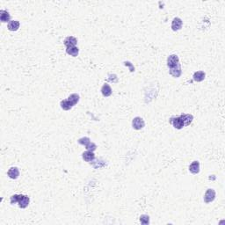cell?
<instances>
[{"mask_svg":"<svg viewBox=\"0 0 225 225\" xmlns=\"http://www.w3.org/2000/svg\"><path fill=\"white\" fill-rule=\"evenodd\" d=\"M170 123L177 129H181L185 127L183 121L181 120L180 117H172L170 119Z\"/></svg>","mask_w":225,"mask_h":225,"instance_id":"1","label":"cell"},{"mask_svg":"<svg viewBox=\"0 0 225 225\" xmlns=\"http://www.w3.org/2000/svg\"><path fill=\"white\" fill-rule=\"evenodd\" d=\"M215 198V191L214 189H208L204 195V201L206 203H210L212 202Z\"/></svg>","mask_w":225,"mask_h":225,"instance_id":"2","label":"cell"},{"mask_svg":"<svg viewBox=\"0 0 225 225\" xmlns=\"http://www.w3.org/2000/svg\"><path fill=\"white\" fill-rule=\"evenodd\" d=\"M132 126H133V128H135V129L140 130L145 126V122H144L143 118L135 117V118H134L133 122H132Z\"/></svg>","mask_w":225,"mask_h":225,"instance_id":"3","label":"cell"},{"mask_svg":"<svg viewBox=\"0 0 225 225\" xmlns=\"http://www.w3.org/2000/svg\"><path fill=\"white\" fill-rule=\"evenodd\" d=\"M179 62V56L177 55H171L167 58V65L170 69L176 66Z\"/></svg>","mask_w":225,"mask_h":225,"instance_id":"4","label":"cell"},{"mask_svg":"<svg viewBox=\"0 0 225 225\" xmlns=\"http://www.w3.org/2000/svg\"><path fill=\"white\" fill-rule=\"evenodd\" d=\"M170 74L174 78H179L180 77V75L182 74V71H181V66H180L179 62L176 66H174V67L170 69Z\"/></svg>","mask_w":225,"mask_h":225,"instance_id":"5","label":"cell"},{"mask_svg":"<svg viewBox=\"0 0 225 225\" xmlns=\"http://www.w3.org/2000/svg\"><path fill=\"white\" fill-rule=\"evenodd\" d=\"M29 202H30V199L27 195H21V199L18 202L19 207L21 208H26L29 205Z\"/></svg>","mask_w":225,"mask_h":225,"instance_id":"6","label":"cell"},{"mask_svg":"<svg viewBox=\"0 0 225 225\" xmlns=\"http://www.w3.org/2000/svg\"><path fill=\"white\" fill-rule=\"evenodd\" d=\"M182 25H183V21L181 19L176 17L174 18L173 21L172 22V29L173 31H178L179 29H181L182 27Z\"/></svg>","mask_w":225,"mask_h":225,"instance_id":"7","label":"cell"},{"mask_svg":"<svg viewBox=\"0 0 225 225\" xmlns=\"http://www.w3.org/2000/svg\"><path fill=\"white\" fill-rule=\"evenodd\" d=\"M179 117H180L181 120L183 121V123H184L185 126H189V125L192 123L193 120H194L193 115H192V114H189V113H182Z\"/></svg>","mask_w":225,"mask_h":225,"instance_id":"8","label":"cell"},{"mask_svg":"<svg viewBox=\"0 0 225 225\" xmlns=\"http://www.w3.org/2000/svg\"><path fill=\"white\" fill-rule=\"evenodd\" d=\"M7 175L9 176V178H11V179H16L20 176V171H19V169L17 167H11V168H10L8 170Z\"/></svg>","mask_w":225,"mask_h":225,"instance_id":"9","label":"cell"},{"mask_svg":"<svg viewBox=\"0 0 225 225\" xmlns=\"http://www.w3.org/2000/svg\"><path fill=\"white\" fill-rule=\"evenodd\" d=\"M63 43H64V45L66 46V48H67V47H73V46H76V45H77L78 40H77L75 37H73V36H68V37H66L65 40L63 41Z\"/></svg>","mask_w":225,"mask_h":225,"instance_id":"10","label":"cell"},{"mask_svg":"<svg viewBox=\"0 0 225 225\" xmlns=\"http://www.w3.org/2000/svg\"><path fill=\"white\" fill-rule=\"evenodd\" d=\"M82 157L84 161H86V162H92L95 158V154L93 153V151H85V152H84L82 154Z\"/></svg>","mask_w":225,"mask_h":225,"instance_id":"11","label":"cell"},{"mask_svg":"<svg viewBox=\"0 0 225 225\" xmlns=\"http://www.w3.org/2000/svg\"><path fill=\"white\" fill-rule=\"evenodd\" d=\"M189 171L193 174H198L200 173V162L194 161L189 166Z\"/></svg>","mask_w":225,"mask_h":225,"instance_id":"12","label":"cell"},{"mask_svg":"<svg viewBox=\"0 0 225 225\" xmlns=\"http://www.w3.org/2000/svg\"><path fill=\"white\" fill-rule=\"evenodd\" d=\"M66 52H67L68 55L76 57V56H78V53H79V49H78V48L76 47V46H73V47H67V48H66Z\"/></svg>","mask_w":225,"mask_h":225,"instance_id":"13","label":"cell"},{"mask_svg":"<svg viewBox=\"0 0 225 225\" xmlns=\"http://www.w3.org/2000/svg\"><path fill=\"white\" fill-rule=\"evenodd\" d=\"M10 20L11 15L7 11H0V21H2V22H9V21H11Z\"/></svg>","mask_w":225,"mask_h":225,"instance_id":"14","label":"cell"},{"mask_svg":"<svg viewBox=\"0 0 225 225\" xmlns=\"http://www.w3.org/2000/svg\"><path fill=\"white\" fill-rule=\"evenodd\" d=\"M7 28L10 31H17L20 28V22L18 21H11L7 24Z\"/></svg>","mask_w":225,"mask_h":225,"instance_id":"15","label":"cell"},{"mask_svg":"<svg viewBox=\"0 0 225 225\" xmlns=\"http://www.w3.org/2000/svg\"><path fill=\"white\" fill-rule=\"evenodd\" d=\"M205 77H206V74H205L204 71H196L194 74V80L196 81V82H201L205 79Z\"/></svg>","mask_w":225,"mask_h":225,"instance_id":"16","label":"cell"},{"mask_svg":"<svg viewBox=\"0 0 225 225\" xmlns=\"http://www.w3.org/2000/svg\"><path fill=\"white\" fill-rule=\"evenodd\" d=\"M101 92H102L103 96L105 97H109L111 94H112V88L110 87L109 84H105L101 88Z\"/></svg>","mask_w":225,"mask_h":225,"instance_id":"17","label":"cell"},{"mask_svg":"<svg viewBox=\"0 0 225 225\" xmlns=\"http://www.w3.org/2000/svg\"><path fill=\"white\" fill-rule=\"evenodd\" d=\"M68 100L71 103L72 106H75V105H77L78 102L79 101V96H78L77 93H72V94H71V95L69 96Z\"/></svg>","mask_w":225,"mask_h":225,"instance_id":"18","label":"cell"},{"mask_svg":"<svg viewBox=\"0 0 225 225\" xmlns=\"http://www.w3.org/2000/svg\"><path fill=\"white\" fill-rule=\"evenodd\" d=\"M61 107L63 109V110H66V111H68V110H70V109H71L72 108V104L68 100H62L61 101Z\"/></svg>","mask_w":225,"mask_h":225,"instance_id":"19","label":"cell"},{"mask_svg":"<svg viewBox=\"0 0 225 225\" xmlns=\"http://www.w3.org/2000/svg\"><path fill=\"white\" fill-rule=\"evenodd\" d=\"M140 222H141V223L143 225L149 224V223H150V217H149V215H141V216H140Z\"/></svg>","mask_w":225,"mask_h":225,"instance_id":"20","label":"cell"},{"mask_svg":"<svg viewBox=\"0 0 225 225\" xmlns=\"http://www.w3.org/2000/svg\"><path fill=\"white\" fill-rule=\"evenodd\" d=\"M20 199H21V195H12L10 199L11 204H16V203H18L19 201H20Z\"/></svg>","mask_w":225,"mask_h":225,"instance_id":"21","label":"cell"},{"mask_svg":"<svg viewBox=\"0 0 225 225\" xmlns=\"http://www.w3.org/2000/svg\"><path fill=\"white\" fill-rule=\"evenodd\" d=\"M78 143L79 144H81V145H84V146H86L88 143L91 142V140H90V138L89 137H83V138H80V139H78Z\"/></svg>","mask_w":225,"mask_h":225,"instance_id":"22","label":"cell"},{"mask_svg":"<svg viewBox=\"0 0 225 225\" xmlns=\"http://www.w3.org/2000/svg\"><path fill=\"white\" fill-rule=\"evenodd\" d=\"M85 148H86V150L87 151H94L96 149H97V145L95 144V143H88L86 146H85Z\"/></svg>","mask_w":225,"mask_h":225,"instance_id":"23","label":"cell"},{"mask_svg":"<svg viewBox=\"0 0 225 225\" xmlns=\"http://www.w3.org/2000/svg\"><path fill=\"white\" fill-rule=\"evenodd\" d=\"M124 64H125V65H128V66H129V67H130V71H135V68L132 66V64H131L129 62H124Z\"/></svg>","mask_w":225,"mask_h":225,"instance_id":"24","label":"cell"}]
</instances>
